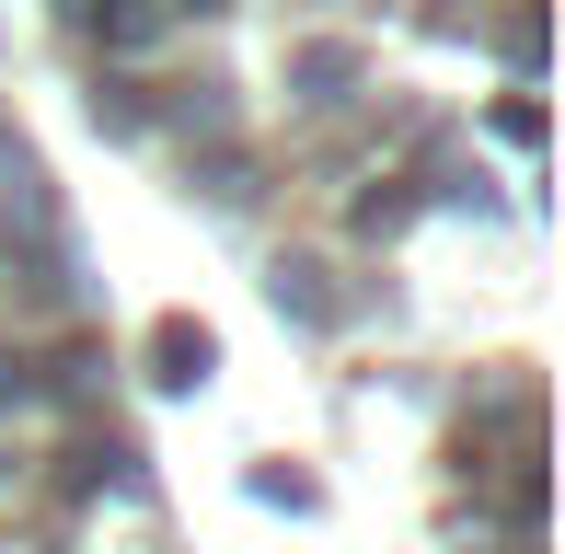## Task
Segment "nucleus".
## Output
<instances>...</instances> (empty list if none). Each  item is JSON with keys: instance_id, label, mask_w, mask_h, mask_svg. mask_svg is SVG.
I'll use <instances>...</instances> for the list:
<instances>
[{"instance_id": "obj_1", "label": "nucleus", "mask_w": 565, "mask_h": 554, "mask_svg": "<svg viewBox=\"0 0 565 554\" xmlns=\"http://www.w3.org/2000/svg\"><path fill=\"white\" fill-rule=\"evenodd\" d=\"M196 370H209V335H185V323H173V335H162V382H196Z\"/></svg>"}]
</instances>
